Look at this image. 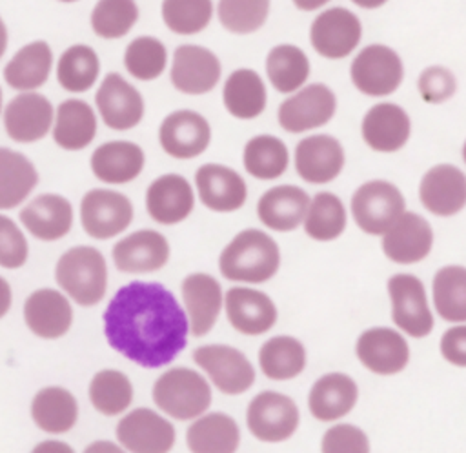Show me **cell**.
<instances>
[{
  "instance_id": "6da1fadb",
  "label": "cell",
  "mask_w": 466,
  "mask_h": 453,
  "mask_svg": "<svg viewBox=\"0 0 466 453\" xmlns=\"http://www.w3.org/2000/svg\"><path fill=\"white\" fill-rule=\"evenodd\" d=\"M107 344L131 362L167 366L187 344L189 320L175 295L157 282H129L104 311Z\"/></svg>"
},
{
  "instance_id": "7a4b0ae2",
  "label": "cell",
  "mask_w": 466,
  "mask_h": 453,
  "mask_svg": "<svg viewBox=\"0 0 466 453\" xmlns=\"http://www.w3.org/2000/svg\"><path fill=\"white\" fill-rule=\"evenodd\" d=\"M279 267V244L255 227L237 233L218 257L220 275L231 282L264 284L277 275Z\"/></svg>"
},
{
  "instance_id": "3957f363",
  "label": "cell",
  "mask_w": 466,
  "mask_h": 453,
  "mask_svg": "<svg viewBox=\"0 0 466 453\" xmlns=\"http://www.w3.org/2000/svg\"><path fill=\"white\" fill-rule=\"evenodd\" d=\"M55 278L78 306H96L107 289L106 258L93 246H75L58 258Z\"/></svg>"
},
{
  "instance_id": "277c9868",
  "label": "cell",
  "mask_w": 466,
  "mask_h": 453,
  "mask_svg": "<svg viewBox=\"0 0 466 453\" xmlns=\"http://www.w3.org/2000/svg\"><path fill=\"white\" fill-rule=\"evenodd\" d=\"M153 402L177 420H193L211 406L209 382L191 367H171L153 384Z\"/></svg>"
},
{
  "instance_id": "5b68a950",
  "label": "cell",
  "mask_w": 466,
  "mask_h": 453,
  "mask_svg": "<svg viewBox=\"0 0 466 453\" xmlns=\"http://www.w3.org/2000/svg\"><path fill=\"white\" fill-rule=\"evenodd\" d=\"M350 209L360 231L371 237H382L406 211V200L395 184L375 178L355 189Z\"/></svg>"
},
{
  "instance_id": "8992f818",
  "label": "cell",
  "mask_w": 466,
  "mask_h": 453,
  "mask_svg": "<svg viewBox=\"0 0 466 453\" xmlns=\"http://www.w3.org/2000/svg\"><path fill=\"white\" fill-rule=\"evenodd\" d=\"M386 289L391 302V320L399 331L411 338L428 337L435 318L422 280L411 273H395L388 278Z\"/></svg>"
},
{
  "instance_id": "52a82bcc",
  "label": "cell",
  "mask_w": 466,
  "mask_h": 453,
  "mask_svg": "<svg viewBox=\"0 0 466 453\" xmlns=\"http://www.w3.org/2000/svg\"><path fill=\"white\" fill-rule=\"evenodd\" d=\"M350 76L357 91L366 96H390L404 78V65L397 51L384 44H370L357 53Z\"/></svg>"
},
{
  "instance_id": "ba28073f",
  "label": "cell",
  "mask_w": 466,
  "mask_h": 453,
  "mask_svg": "<svg viewBox=\"0 0 466 453\" xmlns=\"http://www.w3.org/2000/svg\"><path fill=\"white\" fill-rule=\"evenodd\" d=\"M300 422L295 400L279 391H260L251 398L246 409L249 433L260 442H284L295 435Z\"/></svg>"
},
{
  "instance_id": "9c48e42d",
  "label": "cell",
  "mask_w": 466,
  "mask_h": 453,
  "mask_svg": "<svg viewBox=\"0 0 466 453\" xmlns=\"http://www.w3.org/2000/svg\"><path fill=\"white\" fill-rule=\"evenodd\" d=\"M193 360L202 367L215 388L226 395L246 393L255 384V367L237 347L206 344L193 351Z\"/></svg>"
},
{
  "instance_id": "30bf717a",
  "label": "cell",
  "mask_w": 466,
  "mask_h": 453,
  "mask_svg": "<svg viewBox=\"0 0 466 453\" xmlns=\"http://www.w3.org/2000/svg\"><path fill=\"white\" fill-rule=\"evenodd\" d=\"M337 111V96L326 84H309L279 106V124L288 133H304L326 126Z\"/></svg>"
},
{
  "instance_id": "8fae6325",
  "label": "cell",
  "mask_w": 466,
  "mask_h": 453,
  "mask_svg": "<svg viewBox=\"0 0 466 453\" xmlns=\"http://www.w3.org/2000/svg\"><path fill=\"white\" fill-rule=\"evenodd\" d=\"M133 220L131 200L113 189H91L80 202L82 229L96 240H107L120 235Z\"/></svg>"
},
{
  "instance_id": "7c38bea8",
  "label": "cell",
  "mask_w": 466,
  "mask_h": 453,
  "mask_svg": "<svg viewBox=\"0 0 466 453\" xmlns=\"http://www.w3.org/2000/svg\"><path fill=\"white\" fill-rule=\"evenodd\" d=\"M362 38V24L355 13L346 7H329L315 16L309 27L313 49L328 58L340 60L350 56Z\"/></svg>"
},
{
  "instance_id": "4fadbf2b",
  "label": "cell",
  "mask_w": 466,
  "mask_h": 453,
  "mask_svg": "<svg viewBox=\"0 0 466 453\" xmlns=\"http://www.w3.org/2000/svg\"><path fill=\"white\" fill-rule=\"evenodd\" d=\"M359 362L371 373L391 377L410 364V346L404 335L393 327L375 326L364 329L355 342Z\"/></svg>"
},
{
  "instance_id": "5bb4252c",
  "label": "cell",
  "mask_w": 466,
  "mask_h": 453,
  "mask_svg": "<svg viewBox=\"0 0 466 453\" xmlns=\"http://www.w3.org/2000/svg\"><path fill=\"white\" fill-rule=\"evenodd\" d=\"M115 433L129 453H169L175 446L173 424L149 408H137L124 415Z\"/></svg>"
},
{
  "instance_id": "9a60e30c",
  "label": "cell",
  "mask_w": 466,
  "mask_h": 453,
  "mask_svg": "<svg viewBox=\"0 0 466 453\" xmlns=\"http://www.w3.org/2000/svg\"><path fill=\"white\" fill-rule=\"evenodd\" d=\"M422 207L435 216H453L466 207V173L453 164L430 167L419 184Z\"/></svg>"
},
{
  "instance_id": "2e32d148",
  "label": "cell",
  "mask_w": 466,
  "mask_h": 453,
  "mask_svg": "<svg viewBox=\"0 0 466 453\" xmlns=\"http://www.w3.org/2000/svg\"><path fill=\"white\" fill-rule=\"evenodd\" d=\"M158 142L169 156L189 160L208 149L211 142V127L200 113L178 109L162 120L158 127Z\"/></svg>"
},
{
  "instance_id": "e0dca14e",
  "label": "cell",
  "mask_w": 466,
  "mask_h": 453,
  "mask_svg": "<svg viewBox=\"0 0 466 453\" xmlns=\"http://www.w3.org/2000/svg\"><path fill=\"white\" fill-rule=\"evenodd\" d=\"M224 306L231 327L248 337L268 333L279 318V311L271 297L253 287H229L224 297Z\"/></svg>"
},
{
  "instance_id": "ac0fdd59",
  "label": "cell",
  "mask_w": 466,
  "mask_h": 453,
  "mask_svg": "<svg viewBox=\"0 0 466 453\" xmlns=\"http://www.w3.org/2000/svg\"><path fill=\"white\" fill-rule=\"evenodd\" d=\"M95 102L104 124L115 131L133 129L144 116L142 95L118 73H107L104 76Z\"/></svg>"
},
{
  "instance_id": "d6986e66",
  "label": "cell",
  "mask_w": 466,
  "mask_h": 453,
  "mask_svg": "<svg viewBox=\"0 0 466 453\" xmlns=\"http://www.w3.org/2000/svg\"><path fill=\"white\" fill-rule=\"evenodd\" d=\"M220 71V60L213 51L202 45L184 44L173 53L169 78L180 93L204 95L218 84Z\"/></svg>"
},
{
  "instance_id": "ffe728a7",
  "label": "cell",
  "mask_w": 466,
  "mask_h": 453,
  "mask_svg": "<svg viewBox=\"0 0 466 453\" xmlns=\"http://www.w3.org/2000/svg\"><path fill=\"white\" fill-rule=\"evenodd\" d=\"M433 247V229L430 222L415 211L402 216L382 235V253L388 260L410 266L422 262Z\"/></svg>"
},
{
  "instance_id": "44dd1931",
  "label": "cell",
  "mask_w": 466,
  "mask_h": 453,
  "mask_svg": "<svg viewBox=\"0 0 466 453\" xmlns=\"http://www.w3.org/2000/svg\"><path fill=\"white\" fill-rule=\"evenodd\" d=\"M342 144L331 135H309L295 147L297 175L308 184H329L344 167Z\"/></svg>"
},
{
  "instance_id": "7402d4cb",
  "label": "cell",
  "mask_w": 466,
  "mask_h": 453,
  "mask_svg": "<svg viewBox=\"0 0 466 453\" xmlns=\"http://www.w3.org/2000/svg\"><path fill=\"white\" fill-rule=\"evenodd\" d=\"M360 135L370 149L377 153H395L408 144L411 120L400 106L379 102L366 111L360 122Z\"/></svg>"
},
{
  "instance_id": "603a6c76",
  "label": "cell",
  "mask_w": 466,
  "mask_h": 453,
  "mask_svg": "<svg viewBox=\"0 0 466 453\" xmlns=\"http://www.w3.org/2000/svg\"><path fill=\"white\" fill-rule=\"evenodd\" d=\"M55 118L51 102L35 91L16 95L4 111V127L11 140L31 144L42 140Z\"/></svg>"
},
{
  "instance_id": "cb8c5ba5",
  "label": "cell",
  "mask_w": 466,
  "mask_h": 453,
  "mask_svg": "<svg viewBox=\"0 0 466 453\" xmlns=\"http://www.w3.org/2000/svg\"><path fill=\"white\" fill-rule=\"evenodd\" d=\"M200 202L215 213H233L246 204L248 186L231 167L222 164H204L195 173Z\"/></svg>"
},
{
  "instance_id": "d4e9b609",
  "label": "cell",
  "mask_w": 466,
  "mask_h": 453,
  "mask_svg": "<svg viewBox=\"0 0 466 453\" xmlns=\"http://www.w3.org/2000/svg\"><path fill=\"white\" fill-rule=\"evenodd\" d=\"M111 255L122 273H153L167 264L169 242L158 231L140 229L120 238Z\"/></svg>"
},
{
  "instance_id": "484cf974",
  "label": "cell",
  "mask_w": 466,
  "mask_h": 453,
  "mask_svg": "<svg viewBox=\"0 0 466 453\" xmlns=\"http://www.w3.org/2000/svg\"><path fill=\"white\" fill-rule=\"evenodd\" d=\"M184 309L189 320V333L204 337L209 333L224 306V293L218 280L208 273H191L182 284Z\"/></svg>"
},
{
  "instance_id": "4316f807",
  "label": "cell",
  "mask_w": 466,
  "mask_h": 453,
  "mask_svg": "<svg viewBox=\"0 0 466 453\" xmlns=\"http://www.w3.org/2000/svg\"><path fill=\"white\" fill-rule=\"evenodd\" d=\"M24 322L38 338L55 340L69 331L73 309L66 295L51 287H42L25 298Z\"/></svg>"
},
{
  "instance_id": "83f0119b",
  "label": "cell",
  "mask_w": 466,
  "mask_h": 453,
  "mask_svg": "<svg viewBox=\"0 0 466 453\" xmlns=\"http://www.w3.org/2000/svg\"><path fill=\"white\" fill-rule=\"evenodd\" d=\"M195 207V193L191 184L177 173L155 178L146 191V209L149 216L164 226L186 220Z\"/></svg>"
},
{
  "instance_id": "f1b7e54d",
  "label": "cell",
  "mask_w": 466,
  "mask_h": 453,
  "mask_svg": "<svg viewBox=\"0 0 466 453\" xmlns=\"http://www.w3.org/2000/svg\"><path fill=\"white\" fill-rule=\"evenodd\" d=\"M359 400L357 382L340 371L319 377L308 395V409L319 422H337L353 411Z\"/></svg>"
},
{
  "instance_id": "f546056e",
  "label": "cell",
  "mask_w": 466,
  "mask_h": 453,
  "mask_svg": "<svg viewBox=\"0 0 466 453\" xmlns=\"http://www.w3.org/2000/svg\"><path fill=\"white\" fill-rule=\"evenodd\" d=\"M309 202V195L299 186H275L258 198L257 216L268 229L288 233L304 224Z\"/></svg>"
},
{
  "instance_id": "4dcf8cb0",
  "label": "cell",
  "mask_w": 466,
  "mask_h": 453,
  "mask_svg": "<svg viewBox=\"0 0 466 453\" xmlns=\"http://www.w3.org/2000/svg\"><path fill=\"white\" fill-rule=\"evenodd\" d=\"M20 222L38 240H60L71 231L73 206L62 195L44 193L20 211Z\"/></svg>"
},
{
  "instance_id": "1f68e13d",
  "label": "cell",
  "mask_w": 466,
  "mask_h": 453,
  "mask_svg": "<svg viewBox=\"0 0 466 453\" xmlns=\"http://www.w3.org/2000/svg\"><path fill=\"white\" fill-rule=\"evenodd\" d=\"M144 151L129 140H111L100 144L91 155L93 175L106 184H127L144 169Z\"/></svg>"
},
{
  "instance_id": "d6a6232c",
  "label": "cell",
  "mask_w": 466,
  "mask_h": 453,
  "mask_svg": "<svg viewBox=\"0 0 466 453\" xmlns=\"http://www.w3.org/2000/svg\"><path fill=\"white\" fill-rule=\"evenodd\" d=\"M186 442L191 453H235L240 444V429L226 413H204L187 428Z\"/></svg>"
},
{
  "instance_id": "836d02e7",
  "label": "cell",
  "mask_w": 466,
  "mask_h": 453,
  "mask_svg": "<svg viewBox=\"0 0 466 453\" xmlns=\"http://www.w3.org/2000/svg\"><path fill=\"white\" fill-rule=\"evenodd\" d=\"M53 67V51L47 42L35 40L20 47L4 67V80L22 93L44 86Z\"/></svg>"
},
{
  "instance_id": "e575fe53",
  "label": "cell",
  "mask_w": 466,
  "mask_h": 453,
  "mask_svg": "<svg viewBox=\"0 0 466 453\" xmlns=\"http://www.w3.org/2000/svg\"><path fill=\"white\" fill-rule=\"evenodd\" d=\"M96 135V116L93 107L78 98L64 100L55 113L53 140L58 147L78 151L87 147Z\"/></svg>"
},
{
  "instance_id": "d590c367",
  "label": "cell",
  "mask_w": 466,
  "mask_h": 453,
  "mask_svg": "<svg viewBox=\"0 0 466 453\" xmlns=\"http://www.w3.org/2000/svg\"><path fill=\"white\" fill-rule=\"evenodd\" d=\"M31 417L42 431L60 435L76 424L78 404L69 389L47 386L35 393L31 400Z\"/></svg>"
},
{
  "instance_id": "8d00e7d4",
  "label": "cell",
  "mask_w": 466,
  "mask_h": 453,
  "mask_svg": "<svg viewBox=\"0 0 466 453\" xmlns=\"http://www.w3.org/2000/svg\"><path fill=\"white\" fill-rule=\"evenodd\" d=\"M266 86L253 69H235L224 82L222 102L228 113L240 120H251L266 109Z\"/></svg>"
},
{
  "instance_id": "74e56055",
  "label": "cell",
  "mask_w": 466,
  "mask_h": 453,
  "mask_svg": "<svg viewBox=\"0 0 466 453\" xmlns=\"http://www.w3.org/2000/svg\"><path fill=\"white\" fill-rule=\"evenodd\" d=\"M308 362L304 344L291 335L268 338L258 349V366L269 380H291L299 377Z\"/></svg>"
},
{
  "instance_id": "f35d334b",
  "label": "cell",
  "mask_w": 466,
  "mask_h": 453,
  "mask_svg": "<svg viewBox=\"0 0 466 453\" xmlns=\"http://www.w3.org/2000/svg\"><path fill=\"white\" fill-rule=\"evenodd\" d=\"M431 298L437 315L450 324H466V267L442 266L431 280Z\"/></svg>"
},
{
  "instance_id": "ab89813d",
  "label": "cell",
  "mask_w": 466,
  "mask_h": 453,
  "mask_svg": "<svg viewBox=\"0 0 466 453\" xmlns=\"http://www.w3.org/2000/svg\"><path fill=\"white\" fill-rule=\"evenodd\" d=\"M38 184V173L31 160L18 151L0 147V209L22 204Z\"/></svg>"
},
{
  "instance_id": "60d3db41",
  "label": "cell",
  "mask_w": 466,
  "mask_h": 453,
  "mask_svg": "<svg viewBox=\"0 0 466 453\" xmlns=\"http://www.w3.org/2000/svg\"><path fill=\"white\" fill-rule=\"evenodd\" d=\"M266 75L279 93L289 95L306 84L309 76V60L300 47L280 44L266 56Z\"/></svg>"
},
{
  "instance_id": "b9f144b4",
  "label": "cell",
  "mask_w": 466,
  "mask_h": 453,
  "mask_svg": "<svg viewBox=\"0 0 466 453\" xmlns=\"http://www.w3.org/2000/svg\"><path fill=\"white\" fill-rule=\"evenodd\" d=\"M346 224L348 213L344 202L331 191H320L311 198L302 226L311 240L331 242L344 233Z\"/></svg>"
},
{
  "instance_id": "7bdbcfd3",
  "label": "cell",
  "mask_w": 466,
  "mask_h": 453,
  "mask_svg": "<svg viewBox=\"0 0 466 453\" xmlns=\"http://www.w3.org/2000/svg\"><path fill=\"white\" fill-rule=\"evenodd\" d=\"M242 162L251 176L258 180H275L286 173L289 151L280 138L273 135H257L244 146Z\"/></svg>"
},
{
  "instance_id": "ee69618b",
  "label": "cell",
  "mask_w": 466,
  "mask_h": 453,
  "mask_svg": "<svg viewBox=\"0 0 466 453\" xmlns=\"http://www.w3.org/2000/svg\"><path fill=\"white\" fill-rule=\"evenodd\" d=\"M98 55L86 44H75L67 47L56 64L58 84L69 93H84L91 89L98 78Z\"/></svg>"
},
{
  "instance_id": "f6af8a7d",
  "label": "cell",
  "mask_w": 466,
  "mask_h": 453,
  "mask_svg": "<svg viewBox=\"0 0 466 453\" xmlns=\"http://www.w3.org/2000/svg\"><path fill=\"white\" fill-rule=\"evenodd\" d=\"M89 400L93 408L106 417L120 415L133 402V384L129 377L118 369H102L95 373L89 382Z\"/></svg>"
},
{
  "instance_id": "bcb514c9",
  "label": "cell",
  "mask_w": 466,
  "mask_h": 453,
  "mask_svg": "<svg viewBox=\"0 0 466 453\" xmlns=\"http://www.w3.org/2000/svg\"><path fill=\"white\" fill-rule=\"evenodd\" d=\"M167 64L166 45L155 36H138L124 51L126 71L142 82L158 78Z\"/></svg>"
},
{
  "instance_id": "7dc6e473",
  "label": "cell",
  "mask_w": 466,
  "mask_h": 453,
  "mask_svg": "<svg viewBox=\"0 0 466 453\" xmlns=\"http://www.w3.org/2000/svg\"><path fill=\"white\" fill-rule=\"evenodd\" d=\"M138 20L135 0H98L91 11V29L106 40L122 38Z\"/></svg>"
},
{
  "instance_id": "c3c4849f",
  "label": "cell",
  "mask_w": 466,
  "mask_h": 453,
  "mask_svg": "<svg viewBox=\"0 0 466 453\" xmlns=\"http://www.w3.org/2000/svg\"><path fill=\"white\" fill-rule=\"evenodd\" d=\"M211 18V0H162V20L177 35L200 33Z\"/></svg>"
},
{
  "instance_id": "681fc988",
  "label": "cell",
  "mask_w": 466,
  "mask_h": 453,
  "mask_svg": "<svg viewBox=\"0 0 466 453\" xmlns=\"http://www.w3.org/2000/svg\"><path fill=\"white\" fill-rule=\"evenodd\" d=\"M217 15L222 27L235 35L255 33L268 20L269 0H218Z\"/></svg>"
},
{
  "instance_id": "f907efd6",
  "label": "cell",
  "mask_w": 466,
  "mask_h": 453,
  "mask_svg": "<svg viewBox=\"0 0 466 453\" xmlns=\"http://www.w3.org/2000/svg\"><path fill=\"white\" fill-rule=\"evenodd\" d=\"M370 438L355 424L340 422L328 428L320 440V453H370Z\"/></svg>"
},
{
  "instance_id": "816d5d0a",
  "label": "cell",
  "mask_w": 466,
  "mask_h": 453,
  "mask_svg": "<svg viewBox=\"0 0 466 453\" xmlns=\"http://www.w3.org/2000/svg\"><path fill=\"white\" fill-rule=\"evenodd\" d=\"M417 89L426 104H442L453 96L457 80L448 67L430 65L419 75Z\"/></svg>"
},
{
  "instance_id": "f5cc1de1",
  "label": "cell",
  "mask_w": 466,
  "mask_h": 453,
  "mask_svg": "<svg viewBox=\"0 0 466 453\" xmlns=\"http://www.w3.org/2000/svg\"><path fill=\"white\" fill-rule=\"evenodd\" d=\"M29 246L20 227L5 215H0V266L18 269L25 264Z\"/></svg>"
},
{
  "instance_id": "db71d44e",
  "label": "cell",
  "mask_w": 466,
  "mask_h": 453,
  "mask_svg": "<svg viewBox=\"0 0 466 453\" xmlns=\"http://www.w3.org/2000/svg\"><path fill=\"white\" fill-rule=\"evenodd\" d=\"M439 351L448 364L466 367V324L450 326L441 335Z\"/></svg>"
},
{
  "instance_id": "11a10c76",
  "label": "cell",
  "mask_w": 466,
  "mask_h": 453,
  "mask_svg": "<svg viewBox=\"0 0 466 453\" xmlns=\"http://www.w3.org/2000/svg\"><path fill=\"white\" fill-rule=\"evenodd\" d=\"M31 453H75V449L62 440H42L31 449Z\"/></svg>"
},
{
  "instance_id": "9f6ffc18",
  "label": "cell",
  "mask_w": 466,
  "mask_h": 453,
  "mask_svg": "<svg viewBox=\"0 0 466 453\" xmlns=\"http://www.w3.org/2000/svg\"><path fill=\"white\" fill-rule=\"evenodd\" d=\"M84 453H126V449L111 440H95L84 449Z\"/></svg>"
},
{
  "instance_id": "6f0895ef",
  "label": "cell",
  "mask_w": 466,
  "mask_h": 453,
  "mask_svg": "<svg viewBox=\"0 0 466 453\" xmlns=\"http://www.w3.org/2000/svg\"><path fill=\"white\" fill-rule=\"evenodd\" d=\"M11 302H13L11 286L4 277H0V318L7 315V311L11 309Z\"/></svg>"
},
{
  "instance_id": "680465c9",
  "label": "cell",
  "mask_w": 466,
  "mask_h": 453,
  "mask_svg": "<svg viewBox=\"0 0 466 453\" xmlns=\"http://www.w3.org/2000/svg\"><path fill=\"white\" fill-rule=\"evenodd\" d=\"M291 2H293V5H295L297 9L309 13V11H317V9L324 7V5H326L328 2H331V0H291Z\"/></svg>"
},
{
  "instance_id": "91938a15",
  "label": "cell",
  "mask_w": 466,
  "mask_h": 453,
  "mask_svg": "<svg viewBox=\"0 0 466 453\" xmlns=\"http://www.w3.org/2000/svg\"><path fill=\"white\" fill-rule=\"evenodd\" d=\"M355 5L362 7V9H379L382 7L388 0H351Z\"/></svg>"
},
{
  "instance_id": "94428289",
  "label": "cell",
  "mask_w": 466,
  "mask_h": 453,
  "mask_svg": "<svg viewBox=\"0 0 466 453\" xmlns=\"http://www.w3.org/2000/svg\"><path fill=\"white\" fill-rule=\"evenodd\" d=\"M5 49H7V27H5L4 20L0 18V58L4 56Z\"/></svg>"
},
{
  "instance_id": "6125c7cd",
  "label": "cell",
  "mask_w": 466,
  "mask_h": 453,
  "mask_svg": "<svg viewBox=\"0 0 466 453\" xmlns=\"http://www.w3.org/2000/svg\"><path fill=\"white\" fill-rule=\"evenodd\" d=\"M462 162L466 164V140H464V144H462Z\"/></svg>"
},
{
  "instance_id": "be15d7a7",
  "label": "cell",
  "mask_w": 466,
  "mask_h": 453,
  "mask_svg": "<svg viewBox=\"0 0 466 453\" xmlns=\"http://www.w3.org/2000/svg\"><path fill=\"white\" fill-rule=\"evenodd\" d=\"M0 113H2V89H0Z\"/></svg>"
},
{
  "instance_id": "e7e4bbea",
  "label": "cell",
  "mask_w": 466,
  "mask_h": 453,
  "mask_svg": "<svg viewBox=\"0 0 466 453\" xmlns=\"http://www.w3.org/2000/svg\"><path fill=\"white\" fill-rule=\"evenodd\" d=\"M60 2H76V0H60Z\"/></svg>"
}]
</instances>
